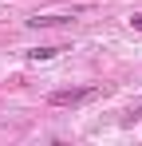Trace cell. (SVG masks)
<instances>
[{
	"mask_svg": "<svg viewBox=\"0 0 142 146\" xmlns=\"http://www.w3.org/2000/svg\"><path fill=\"white\" fill-rule=\"evenodd\" d=\"M130 28H134V32H142V12H130Z\"/></svg>",
	"mask_w": 142,
	"mask_h": 146,
	"instance_id": "5",
	"label": "cell"
},
{
	"mask_svg": "<svg viewBox=\"0 0 142 146\" xmlns=\"http://www.w3.org/2000/svg\"><path fill=\"white\" fill-rule=\"evenodd\" d=\"M59 51H67V48H32L28 59H32V63H47V59H55Z\"/></svg>",
	"mask_w": 142,
	"mask_h": 146,
	"instance_id": "2",
	"label": "cell"
},
{
	"mask_svg": "<svg viewBox=\"0 0 142 146\" xmlns=\"http://www.w3.org/2000/svg\"><path fill=\"white\" fill-rule=\"evenodd\" d=\"M138 115H142V103H134V107L126 111V122H134V119H138Z\"/></svg>",
	"mask_w": 142,
	"mask_h": 146,
	"instance_id": "4",
	"label": "cell"
},
{
	"mask_svg": "<svg viewBox=\"0 0 142 146\" xmlns=\"http://www.w3.org/2000/svg\"><path fill=\"white\" fill-rule=\"evenodd\" d=\"M87 99H95V87H63V91H51L47 103L51 107H79Z\"/></svg>",
	"mask_w": 142,
	"mask_h": 146,
	"instance_id": "1",
	"label": "cell"
},
{
	"mask_svg": "<svg viewBox=\"0 0 142 146\" xmlns=\"http://www.w3.org/2000/svg\"><path fill=\"white\" fill-rule=\"evenodd\" d=\"M63 20H71V16H32L28 28H55V24H63Z\"/></svg>",
	"mask_w": 142,
	"mask_h": 146,
	"instance_id": "3",
	"label": "cell"
}]
</instances>
